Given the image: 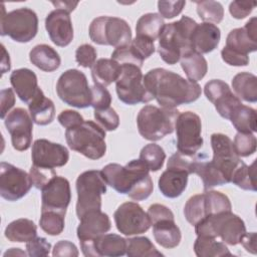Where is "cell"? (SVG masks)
Listing matches in <instances>:
<instances>
[{
  "mask_svg": "<svg viewBox=\"0 0 257 257\" xmlns=\"http://www.w3.org/2000/svg\"><path fill=\"white\" fill-rule=\"evenodd\" d=\"M10 83L17 96L25 103H29L39 90L36 74L29 68H19L12 71Z\"/></svg>",
  "mask_w": 257,
  "mask_h": 257,
  "instance_id": "cell-26",
  "label": "cell"
},
{
  "mask_svg": "<svg viewBox=\"0 0 257 257\" xmlns=\"http://www.w3.org/2000/svg\"><path fill=\"white\" fill-rule=\"evenodd\" d=\"M126 255L128 257H161L163 253L158 251L148 237H134L126 239Z\"/></svg>",
  "mask_w": 257,
  "mask_h": 257,
  "instance_id": "cell-39",
  "label": "cell"
},
{
  "mask_svg": "<svg viewBox=\"0 0 257 257\" xmlns=\"http://www.w3.org/2000/svg\"><path fill=\"white\" fill-rule=\"evenodd\" d=\"M90 39L99 45L123 47L132 42V29L128 23L118 17L99 16L94 18L88 29Z\"/></svg>",
  "mask_w": 257,
  "mask_h": 257,
  "instance_id": "cell-9",
  "label": "cell"
},
{
  "mask_svg": "<svg viewBox=\"0 0 257 257\" xmlns=\"http://www.w3.org/2000/svg\"><path fill=\"white\" fill-rule=\"evenodd\" d=\"M28 109L33 122L38 125L51 123L55 116L54 103L44 95L41 88H39L34 98L28 103Z\"/></svg>",
  "mask_w": 257,
  "mask_h": 257,
  "instance_id": "cell-28",
  "label": "cell"
},
{
  "mask_svg": "<svg viewBox=\"0 0 257 257\" xmlns=\"http://www.w3.org/2000/svg\"><path fill=\"white\" fill-rule=\"evenodd\" d=\"M175 130L179 153L192 157L202 148V121L197 113L193 111L179 113Z\"/></svg>",
  "mask_w": 257,
  "mask_h": 257,
  "instance_id": "cell-14",
  "label": "cell"
},
{
  "mask_svg": "<svg viewBox=\"0 0 257 257\" xmlns=\"http://www.w3.org/2000/svg\"><path fill=\"white\" fill-rule=\"evenodd\" d=\"M240 243L246 249V251L252 254H256V233L255 232H250V233L246 232L241 238Z\"/></svg>",
  "mask_w": 257,
  "mask_h": 257,
  "instance_id": "cell-58",
  "label": "cell"
},
{
  "mask_svg": "<svg viewBox=\"0 0 257 257\" xmlns=\"http://www.w3.org/2000/svg\"><path fill=\"white\" fill-rule=\"evenodd\" d=\"M221 31L215 24L203 22L197 24L191 36V46L193 51L206 54L213 51L219 45Z\"/></svg>",
  "mask_w": 257,
  "mask_h": 257,
  "instance_id": "cell-25",
  "label": "cell"
},
{
  "mask_svg": "<svg viewBox=\"0 0 257 257\" xmlns=\"http://www.w3.org/2000/svg\"><path fill=\"white\" fill-rule=\"evenodd\" d=\"M144 83L151 96L162 107L176 108L196 101L201 96V86L180 74L165 68H154L144 76Z\"/></svg>",
  "mask_w": 257,
  "mask_h": 257,
  "instance_id": "cell-1",
  "label": "cell"
},
{
  "mask_svg": "<svg viewBox=\"0 0 257 257\" xmlns=\"http://www.w3.org/2000/svg\"><path fill=\"white\" fill-rule=\"evenodd\" d=\"M30 179L32 182V185L38 189L41 190L48 182L56 176V173L54 169H46V168H41L32 165L30 172Z\"/></svg>",
  "mask_w": 257,
  "mask_h": 257,
  "instance_id": "cell-48",
  "label": "cell"
},
{
  "mask_svg": "<svg viewBox=\"0 0 257 257\" xmlns=\"http://www.w3.org/2000/svg\"><path fill=\"white\" fill-rule=\"evenodd\" d=\"M181 66L191 81H199L204 78L208 71V63L205 57L195 51L184 54L181 59Z\"/></svg>",
  "mask_w": 257,
  "mask_h": 257,
  "instance_id": "cell-35",
  "label": "cell"
},
{
  "mask_svg": "<svg viewBox=\"0 0 257 257\" xmlns=\"http://www.w3.org/2000/svg\"><path fill=\"white\" fill-rule=\"evenodd\" d=\"M194 251L198 257H219L232 253L224 242H219L213 237L198 236L194 243Z\"/></svg>",
  "mask_w": 257,
  "mask_h": 257,
  "instance_id": "cell-37",
  "label": "cell"
},
{
  "mask_svg": "<svg viewBox=\"0 0 257 257\" xmlns=\"http://www.w3.org/2000/svg\"><path fill=\"white\" fill-rule=\"evenodd\" d=\"M186 5V1H159L158 9L163 18L172 19L179 15Z\"/></svg>",
  "mask_w": 257,
  "mask_h": 257,
  "instance_id": "cell-52",
  "label": "cell"
},
{
  "mask_svg": "<svg viewBox=\"0 0 257 257\" xmlns=\"http://www.w3.org/2000/svg\"><path fill=\"white\" fill-rule=\"evenodd\" d=\"M180 111L176 108L145 105L138 113L137 124L140 135L148 141L156 142L170 135L175 130Z\"/></svg>",
  "mask_w": 257,
  "mask_h": 257,
  "instance_id": "cell-7",
  "label": "cell"
},
{
  "mask_svg": "<svg viewBox=\"0 0 257 257\" xmlns=\"http://www.w3.org/2000/svg\"><path fill=\"white\" fill-rule=\"evenodd\" d=\"M64 213L57 211H41L40 228L50 236H57L64 230Z\"/></svg>",
  "mask_w": 257,
  "mask_h": 257,
  "instance_id": "cell-42",
  "label": "cell"
},
{
  "mask_svg": "<svg viewBox=\"0 0 257 257\" xmlns=\"http://www.w3.org/2000/svg\"><path fill=\"white\" fill-rule=\"evenodd\" d=\"M77 247L70 241L67 240H60L58 241L53 248L52 255L55 257H76L78 256Z\"/></svg>",
  "mask_w": 257,
  "mask_h": 257,
  "instance_id": "cell-55",
  "label": "cell"
},
{
  "mask_svg": "<svg viewBox=\"0 0 257 257\" xmlns=\"http://www.w3.org/2000/svg\"><path fill=\"white\" fill-rule=\"evenodd\" d=\"M8 255H13V256H17V255H20V256H25L26 253L24 251H22L20 248H11L9 250H7L5 253H4V256H8Z\"/></svg>",
  "mask_w": 257,
  "mask_h": 257,
  "instance_id": "cell-61",
  "label": "cell"
},
{
  "mask_svg": "<svg viewBox=\"0 0 257 257\" xmlns=\"http://www.w3.org/2000/svg\"><path fill=\"white\" fill-rule=\"evenodd\" d=\"M106 182L101 171L89 170L76 180V215L80 219L85 213L101 209V195L106 193Z\"/></svg>",
  "mask_w": 257,
  "mask_h": 257,
  "instance_id": "cell-11",
  "label": "cell"
},
{
  "mask_svg": "<svg viewBox=\"0 0 257 257\" xmlns=\"http://www.w3.org/2000/svg\"><path fill=\"white\" fill-rule=\"evenodd\" d=\"M30 175L12 164H0V195L3 199L14 202L23 198L32 187Z\"/></svg>",
  "mask_w": 257,
  "mask_h": 257,
  "instance_id": "cell-15",
  "label": "cell"
},
{
  "mask_svg": "<svg viewBox=\"0 0 257 257\" xmlns=\"http://www.w3.org/2000/svg\"><path fill=\"white\" fill-rule=\"evenodd\" d=\"M192 174H197L203 181L205 191L216 186H222L229 182L225 176L220 172L211 161L204 159H194L192 166Z\"/></svg>",
  "mask_w": 257,
  "mask_h": 257,
  "instance_id": "cell-30",
  "label": "cell"
},
{
  "mask_svg": "<svg viewBox=\"0 0 257 257\" xmlns=\"http://www.w3.org/2000/svg\"><path fill=\"white\" fill-rule=\"evenodd\" d=\"M204 195L208 216L224 211H231V202L225 194L218 191H206Z\"/></svg>",
  "mask_w": 257,
  "mask_h": 257,
  "instance_id": "cell-44",
  "label": "cell"
},
{
  "mask_svg": "<svg viewBox=\"0 0 257 257\" xmlns=\"http://www.w3.org/2000/svg\"><path fill=\"white\" fill-rule=\"evenodd\" d=\"M65 140L68 147L87 159L98 160L105 155V132L92 120L67 128Z\"/></svg>",
  "mask_w": 257,
  "mask_h": 257,
  "instance_id": "cell-5",
  "label": "cell"
},
{
  "mask_svg": "<svg viewBox=\"0 0 257 257\" xmlns=\"http://www.w3.org/2000/svg\"><path fill=\"white\" fill-rule=\"evenodd\" d=\"M56 92L67 105L77 108L91 106V87L85 74L78 69H68L59 76Z\"/></svg>",
  "mask_w": 257,
  "mask_h": 257,
  "instance_id": "cell-12",
  "label": "cell"
},
{
  "mask_svg": "<svg viewBox=\"0 0 257 257\" xmlns=\"http://www.w3.org/2000/svg\"><path fill=\"white\" fill-rule=\"evenodd\" d=\"M2 52H3V60H2V73L10 70V58L9 54H7L4 45H2Z\"/></svg>",
  "mask_w": 257,
  "mask_h": 257,
  "instance_id": "cell-60",
  "label": "cell"
},
{
  "mask_svg": "<svg viewBox=\"0 0 257 257\" xmlns=\"http://www.w3.org/2000/svg\"><path fill=\"white\" fill-rule=\"evenodd\" d=\"M231 183L246 191H256V160L247 166L243 161L235 169Z\"/></svg>",
  "mask_w": 257,
  "mask_h": 257,
  "instance_id": "cell-38",
  "label": "cell"
},
{
  "mask_svg": "<svg viewBox=\"0 0 257 257\" xmlns=\"http://www.w3.org/2000/svg\"><path fill=\"white\" fill-rule=\"evenodd\" d=\"M121 72V65L111 58H100L91 67L94 84L107 86L115 82Z\"/></svg>",
  "mask_w": 257,
  "mask_h": 257,
  "instance_id": "cell-31",
  "label": "cell"
},
{
  "mask_svg": "<svg viewBox=\"0 0 257 257\" xmlns=\"http://www.w3.org/2000/svg\"><path fill=\"white\" fill-rule=\"evenodd\" d=\"M232 88L239 99L257 101V77L254 74L246 71L237 73L232 79Z\"/></svg>",
  "mask_w": 257,
  "mask_h": 257,
  "instance_id": "cell-34",
  "label": "cell"
},
{
  "mask_svg": "<svg viewBox=\"0 0 257 257\" xmlns=\"http://www.w3.org/2000/svg\"><path fill=\"white\" fill-rule=\"evenodd\" d=\"M93 115L96 121L105 131H115L119 125V116L110 106L103 109H94Z\"/></svg>",
  "mask_w": 257,
  "mask_h": 257,
  "instance_id": "cell-46",
  "label": "cell"
},
{
  "mask_svg": "<svg viewBox=\"0 0 257 257\" xmlns=\"http://www.w3.org/2000/svg\"><path fill=\"white\" fill-rule=\"evenodd\" d=\"M5 237L11 242H29L37 235V226L32 220L20 218L7 225L4 231Z\"/></svg>",
  "mask_w": 257,
  "mask_h": 257,
  "instance_id": "cell-32",
  "label": "cell"
},
{
  "mask_svg": "<svg viewBox=\"0 0 257 257\" xmlns=\"http://www.w3.org/2000/svg\"><path fill=\"white\" fill-rule=\"evenodd\" d=\"M111 95L102 85L93 84L91 86V106L94 109H103L110 106Z\"/></svg>",
  "mask_w": 257,
  "mask_h": 257,
  "instance_id": "cell-50",
  "label": "cell"
},
{
  "mask_svg": "<svg viewBox=\"0 0 257 257\" xmlns=\"http://www.w3.org/2000/svg\"><path fill=\"white\" fill-rule=\"evenodd\" d=\"M45 28L50 40L59 47L67 46L73 39V26L66 10H52L45 18Z\"/></svg>",
  "mask_w": 257,
  "mask_h": 257,
  "instance_id": "cell-23",
  "label": "cell"
},
{
  "mask_svg": "<svg viewBox=\"0 0 257 257\" xmlns=\"http://www.w3.org/2000/svg\"><path fill=\"white\" fill-rule=\"evenodd\" d=\"M154 42L155 41H153L147 37L136 35L135 39H133L132 42L130 43V46H131L132 50L134 51V53L137 55V57L142 62H144L147 58H149L156 51Z\"/></svg>",
  "mask_w": 257,
  "mask_h": 257,
  "instance_id": "cell-47",
  "label": "cell"
},
{
  "mask_svg": "<svg viewBox=\"0 0 257 257\" xmlns=\"http://www.w3.org/2000/svg\"><path fill=\"white\" fill-rule=\"evenodd\" d=\"M186 220L193 226L208 216L206 200L204 194H198L191 197L184 207Z\"/></svg>",
  "mask_w": 257,
  "mask_h": 257,
  "instance_id": "cell-41",
  "label": "cell"
},
{
  "mask_svg": "<svg viewBox=\"0 0 257 257\" xmlns=\"http://www.w3.org/2000/svg\"><path fill=\"white\" fill-rule=\"evenodd\" d=\"M38 31L37 14L30 8L22 7L5 12L2 4V15L0 20V34L9 36L12 40L20 43L31 41Z\"/></svg>",
  "mask_w": 257,
  "mask_h": 257,
  "instance_id": "cell-8",
  "label": "cell"
},
{
  "mask_svg": "<svg viewBox=\"0 0 257 257\" xmlns=\"http://www.w3.org/2000/svg\"><path fill=\"white\" fill-rule=\"evenodd\" d=\"M79 242L84 256L116 257L126 254V239L117 234H102L95 239Z\"/></svg>",
  "mask_w": 257,
  "mask_h": 257,
  "instance_id": "cell-21",
  "label": "cell"
},
{
  "mask_svg": "<svg viewBox=\"0 0 257 257\" xmlns=\"http://www.w3.org/2000/svg\"><path fill=\"white\" fill-rule=\"evenodd\" d=\"M31 159L34 166L54 169L67 164L69 153L60 144L52 143L45 139H38L32 145Z\"/></svg>",
  "mask_w": 257,
  "mask_h": 257,
  "instance_id": "cell-20",
  "label": "cell"
},
{
  "mask_svg": "<svg viewBox=\"0 0 257 257\" xmlns=\"http://www.w3.org/2000/svg\"><path fill=\"white\" fill-rule=\"evenodd\" d=\"M56 8L66 10L67 12H71L75 9V7L78 5V2H71V1H52L51 2Z\"/></svg>",
  "mask_w": 257,
  "mask_h": 257,
  "instance_id": "cell-59",
  "label": "cell"
},
{
  "mask_svg": "<svg viewBox=\"0 0 257 257\" xmlns=\"http://www.w3.org/2000/svg\"><path fill=\"white\" fill-rule=\"evenodd\" d=\"M195 232L197 236L220 237L224 243L235 246L246 233V227L238 215L224 211L202 219L195 225Z\"/></svg>",
  "mask_w": 257,
  "mask_h": 257,
  "instance_id": "cell-4",
  "label": "cell"
},
{
  "mask_svg": "<svg viewBox=\"0 0 257 257\" xmlns=\"http://www.w3.org/2000/svg\"><path fill=\"white\" fill-rule=\"evenodd\" d=\"M197 4V13L199 17L208 23H220L224 17V8L220 2L207 0L199 1Z\"/></svg>",
  "mask_w": 257,
  "mask_h": 257,
  "instance_id": "cell-43",
  "label": "cell"
},
{
  "mask_svg": "<svg viewBox=\"0 0 257 257\" xmlns=\"http://www.w3.org/2000/svg\"><path fill=\"white\" fill-rule=\"evenodd\" d=\"M257 50V18H250L244 27L232 29L221 50L222 59L232 66H246L248 54Z\"/></svg>",
  "mask_w": 257,
  "mask_h": 257,
  "instance_id": "cell-6",
  "label": "cell"
},
{
  "mask_svg": "<svg viewBox=\"0 0 257 257\" xmlns=\"http://www.w3.org/2000/svg\"><path fill=\"white\" fill-rule=\"evenodd\" d=\"M1 97V118L4 119L9 113V110L15 104V94L12 88H4L0 92Z\"/></svg>",
  "mask_w": 257,
  "mask_h": 257,
  "instance_id": "cell-57",
  "label": "cell"
},
{
  "mask_svg": "<svg viewBox=\"0 0 257 257\" xmlns=\"http://www.w3.org/2000/svg\"><path fill=\"white\" fill-rule=\"evenodd\" d=\"M256 6V2L233 1L229 5V12L235 19H243L247 17Z\"/></svg>",
  "mask_w": 257,
  "mask_h": 257,
  "instance_id": "cell-53",
  "label": "cell"
},
{
  "mask_svg": "<svg viewBox=\"0 0 257 257\" xmlns=\"http://www.w3.org/2000/svg\"><path fill=\"white\" fill-rule=\"evenodd\" d=\"M4 124L11 136L12 147L19 152L26 151L32 143L33 120L22 107H16L4 118Z\"/></svg>",
  "mask_w": 257,
  "mask_h": 257,
  "instance_id": "cell-17",
  "label": "cell"
},
{
  "mask_svg": "<svg viewBox=\"0 0 257 257\" xmlns=\"http://www.w3.org/2000/svg\"><path fill=\"white\" fill-rule=\"evenodd\" d=\"M163 17L158 13H147L142 15L136 25L137 36L147 37L153 41L158 39L165 26Z\"/></svg>",
  "mask_w": 257,
  "mask_h": 257,
  "instance_id": "cell-36",
  "label": "cell"
},
{
  "mask_svg": "<svg viewBox=\"0 0 257 257\" xmlns=\"http://www.w3.org/2000/svg\"><path fill=\"white\" fill-rule=\"evenodd\" d=\"M211 146L213 150L211 163L222 172L227 181L231 183L235 169L242 162L234 150L233 142L228 136L216 133L211 136Z\"/></svg>",
  "mask_w": 257,
  "mask_h": 257,
  "instance_id": "cell-18",
  "label": "cell"
},
{
  "mask_svg": "<svg viewBox=\"0 0 257 257\" xmlns=\"http://www.w3.org/2000/svg\"><path fill=\"white\" fill-rule=\"evenodd\" d=\"M101 172L108 186L135 201L146 200L153 193L154 184L150 170L140 159L132 160L125 166L108 164Z\"/></svg>",
  "mask_w": 257,
  "mask_h": 257,
  "instance_id": "cell-2",
  "label": "cell"
},
{
  "mask_svg": "<svg viewBox=\"0 0 257 257\" xmlns=\"http://www.w3.org/2000/svg\"><path fill=\"white\" fill-rule=\"evenodd\" d=\"M76 229L79 241H87L97 238L107 233L111 228V223L107 214L101 210H92L85 213L80 219Z\"/></svg>",
  "mask_w": 257,
  "mask_h": 257,
  "instance_id": "cell-24",
  "label": "cell"
},
{
  "mask_svg": "<svg viewBox=\"0 0 257 257\" xmlns=\"http://www.w3.org/2000/svg\"><path fill=\"white\" fill-rule=\"evenodd\" d=\"M121 72L115 81L117 97L125 104L134 105L140 102L147 103L154 98L148 92L141 67L135 64H120Z\"/></svg>",
  "mask_w": 257,
  "mask_h": 257,
  "instance_id": "cell-13",
  "label": "cell"
},
{
  "mask_svg": "<svg viewBox=\"0 0 257 257\" xmlns=\"http://www.w3.org/2000/svg\"><path fill=\"white\" fill-rule=\"evenodd\" d=\"M197 24L188 16H182L178 21L165 24L159 37L158 52L166 63L174 65L184 54L193 51L191 36Z\"/></svg>",
  "mask_w": 257,
  "mask_h": 257,
  "instance_id": "cell-3",
  "label": "cell"
},
{
  "mask_svg": "<svg viewBox=\"0 0 257 257\" xmlns=\"http://www.w3.org/2000/svg\"><path fill=\"white\" fill-rule=\"evenodd\" d=\"M150 171L157 172L161 170L164 166V162L166 160V153L164 149L154 143L146 145L140 153L139 158Z\"/></svg>",
  "mask_w": 257,
  "mask_h": 257,
  "instance_id": "cell-40",
  "label": "cell"
},
{
  "mask_svg": "<svg viewBox=\"0 0 257 257\" xmlns=\"http://www.w3.org/2000/svg\"><path fill=\"white\" fill-rule=\"evenodd\" d=\"M229 119L238 133L254 134L257 132V115L253 107L241 103L234 108Z\"/></svg>",
  "mask_w": 257,
  "mask_h": 257,
  "instance_id": "cell-33",
  "label": "cell"
},
{
  "mask_svg": "<svg viewBox=\"0 0 257 257\" xmlns=\"http://www.w3.org/2000/svg\"><path fill=\"white\" fill-rule=\"evenodd\" d=\"M70 200V185L64 177L56 175L41 189V211H57L66 214Z\"/></svg>",
  "mask_w": 257,
  "mask_h": 257,
  "instance_id": "cell-19",
  "label": "cell"
},
{
  "mask_svg": "<svg viewBox=\"0 0 257 257\" xmlns=\"http://www.w3.org/2000/svg\"><path fill=\"white\" fill-rule=\"evenodd\" d=\"M152 225L154 238L159 245L172 249L180 244L182 234L180 228L175 223V218H164Z\"/></svg>",
  "mask_w": 257,
  "mask_h": 257,
  "instance_id": "cell-27",
  "label": "cell"
},
{
  "mask_svg": "<svg viewBox=\"0 0 257 257\" xmlns=\"http://www.w3.org/2000/svg\"><path fill=\"white\" fill-rule=\"evenodd\" d=\"M57 120L66 130L70 128V127H73V126H76V125H78V124H80L81 122L84 121L82 115L79 112H77L76 110H71V109L62 110L58 114Z\"/></svg>",
  "mask_w": 257,
  "mask_h": 257,
  "instance_id": "cell-54",
  "label": "cell"
},
{
  "mask_svg": "<svg viewBox=\"0 0 257 257\" xmlns=\"http://www.w3.org/2000/svg\"><path fill=\"white\" fill-rule=\"evenodd\" d=\"M97 52L90 44H82L77 47L75 51V60L79 66L84 68H91L96 61Z\"/></svg>",
  "mask_w": 257,
  "mask_h": 257,
  "instance_id": "cell-49",
  "label": "cell"
},
{
  "mask_svg": "<svg viewBox=\"0 0 257 257\" xmlns=\"http://www.w3.org/2000/svg\"><path fill=\"white\" fill-rule=\"evenodd\" d=\"M233 146L239 157H249L256 152L257 140L253 134L237 133L234 138Z\"/></svg>",
  "mask_w": 257,
  "mask_h": 257,
  "instance_id": "cell-45",
  "label": "cell"
},
{
  "mask_svg": "<svg viewBox=\"0 0 257 257\" xmlns=\"http://www.w3.org/2000/svg\"><path fill=\"white\" fill-rule=\"evenodd\" d=\"M113 218L116 229L125 236L143 234L151 227L148 213L136 202H125L119 205Z\"/></svg>",
  "mask_w": 257,
  "mask_h": 257,
  "instance_id": "cell-16",
  "label": "cell"
},
{
  "mask_svg": "<svg viewBox=\"0 0 257 257\" xmlns=\"http://www.w3.org/2000/svg\"><path fill=\"white\" fill-rule=\"evenodd\" d=\"M148 216L151 221V225L164 218H175L174 213L165 205L153 204L148 209Z\"/></svg>",
  "mask_w": 257,
  "mask_h": 257,
  "instance_id": "cell-56",
  "label": "cell"
},
{
  "mask_svg": "<svg viewBox=\"0 0 257 257\" xmlns=\"http://www.w3.org/2000/svg\"><path fill=\"white\" fill-rule=\"evenodd\" d=\"M29 59L33 65L45 72L56 70L61 63L57 51L47 44H38L34 46L29 53Z\"/></svg>",
  "mask_w": 257,
  "mask_h": 257,
  "instance_id": "cell-29",
  "label": "cell"
},
{
  "mask_svg": "<svg viewBox=\"0 0 257 257\" xmlns=\"http://www.w3.org/2000/svg\"><path fill=\"white\" fill-rule=\"evenodd\" d=\"M204 93L215 106L217 112L229 119L231 112L241 104V100L232 92L229 85L221 79H212L204 86Z\"/></svg>",
  "mask_w": 257,
  "mask_h": 257,
  "instance_id": "cell-22",
  "label": "cell"
},
{
  "mask_svg": "<svg viewBox=\"0 0 257 257\" xmlns=\"http://www.w3.org/2000/svg\"><path fill=\"white\" fill-rule=\"evenodd\" d=\"M194 158L176 153L169 158L167 170L160 176L158 185L161 193L167 198L180 197L187 188L189 175L192 174Z\"/></svg>",
  "mask_w": 257,
  "mask_h": 257,
  "instance_id": "cell-10",
  "label": "cell"
},
{
  "mask_svg": "<svg viewBox=\"0 0 257 257\" xmlns=\"http://www.w3.org/2000/svg\"><path fill=\"white\" fill-rule=\"evenodd\" d=\"M51 244L43 237H35L26 243L27 254L31 257L47 256L50 253Z\"/></svg>",
  "mask_w": 257,
  "mask_h": 257,
  "instance_id": "cell-51",
  "label": "cell"
}]
</instances>
